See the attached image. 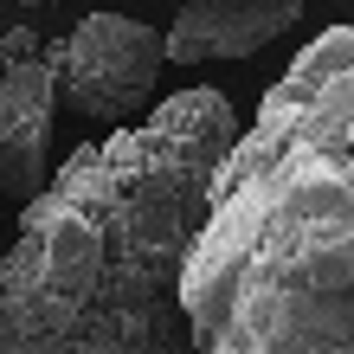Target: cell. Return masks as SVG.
Returning a JSON list of instances; mask_svg holds the SVG:
<instances>
[{"label":"cell","instance_id":"cell-3","mask_svg":"<svg viewBox=\"0 0 354 354\" xmlns=\"http://www.w3.org/2000/svg\"><path fill=\"white\" fill-rule=\"evenodd\" d=\"M46 65L58 77V91H65V103L84 122L129 129V122H142L155 110L168 46H161L155 26H142L129 13H84L65 46L46 52Z\"/></svg>","mask_w":354,"mask_h":354},{"label":"cell","instance_id":"cell-1","mask_svg":"<svg viewBox=\"0 0 354 354\" xmlns=\"http://www.w3.org/2000/svg\"><path fill=\"white\" fill-rule=\"evenodd\" d=\"M239 136L232 97L187 84L77 142L0 252V354H194L180 277Z\"/></svg>","mask_w":354,"mask_h":354},{"label":"cell","instance_id":"cell-5","mask_svg":"<svg viewBox=\"0 0 354 354\" xmlns=\"http://www.w3.org/2000/svg\"><path fill=\"white\" fill-rule=\"evenodd\" d=\"M303 19V0H180L174 26L161 32L168 65H213V58H252Z\"/></svg>","mask_w":354,"mask_h":354},{"label":"cell","instance_id":"cell-2","mask_svg":"<svg viewBox=\"0 0 354 354\" xmlns=\"http://www.w3.org/2000/svg\"><path fill=\"white\" fill-rule=\"evenodd\" d=\"M194 354H354V26L264 91L180 277Z\"/></svg>","mask_w":354,"mask_h":354},{"label":"cell","instance_id":"cell-4","mask_svg":"<svg viewBox=\"0 0 354 354\" xmlns=\"http://www.w3.org/2000/svg\"><path fill=\"white\" fill-rule=\"evenodd\" d=\"M52 116H58V77L46 52L0 71V194L39 200L52 180Z\"/></svg>","mask_w":354,"mask_h":354},{"label":"cell","instance_id":"cell-6","mask_svg":"<svg viewBox=\"0 0 354 354\" xmlns=\"http://www.w3.org/2000/svg\"><path fill=\"white\" fill-rule=\"evenodd\" d=\"M26 58H39V32L32 26H13L7 39H0V71H7V65H26Z\"/></svg>","mask_w":354,"mask_h":354}]
</instances>
